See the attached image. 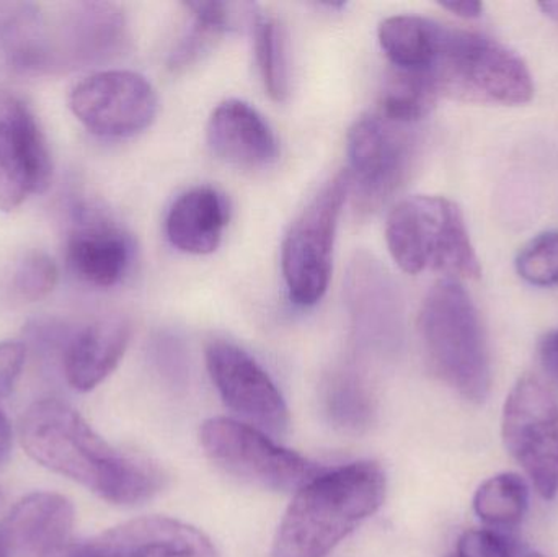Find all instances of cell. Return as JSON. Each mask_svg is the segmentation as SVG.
<instances>
[{
  "label": "cell",
  "instance_id": "484cf974",
  "mask_svg": "<svg viewBox=\"0 0 558 557\" xmlns=\"http://www.w3.org/2000/svg\"><path fill=\"white\" fill-rule=\"evenodd\" d=\"M325 408L330 421L344 431L360 432L373 422V399L353 373L331 378L325 391Z\"/></svg>",
  "mask_w": 558,
  "mask_h": 557
},
{
  "label": "cell",
  "instance_id": "4316f807",
  "mask_svg": "<svg viewBox=\"0 0 558 557\" xmlns=\"http://www.w3.org/2000/svg\"><path fill=\"white\" fill-rule=\"evenodd\" d=\"M518 275L533 287L558 284V231H546L531 239L518 252Z\"/></svg>",
  "mask_w": 558,
  "mask_h": 557
},
{
  "label": "cell",
  "instance_id": "8fae6325",
  "mask_svg": "<svg viewBox=\"0 0 558 557\" xmlns=\"http://www.w3.org/2000/svg\"><path fill=\"white\" fill-rule=\"evenodd\" d=\"M74 117L101 137L136 136L157 117L156 90L133 71H101L78 82L69 95Z\"/></svg>",
  "mask_w": 558,
  "mask_h": 557
},
{
  "label": "cell",
  "instance_id": "f1b7e54d",
  "mask_svg": "<svg viewBox=\"0 0 558 557\" xmlns=\"http://www.w3.org/2000/svg\"><path fill=\"white\" fill-rule=\"evenodd\" d=\"M456 553L462 557H513L508 543L490 530H468Z\"/></svg>",
  "mask_w": 558,
  "mask_h": 557
},
{
  "label": "cell",
  "instance_id": "ffe728a7",
  "mask_svg": "<svg viewBox=\"0 0 558 557\" xmlns=\"http://www.w3.org/2000/svg\"><path fill=\"white\" fill-rule=\"evenodd\" d=\"M348 301L361 336H393L400 327V298L389 274L369 257H357L348 278Z\"/></svg>",
  "mask_w": 558,
  "mask_h": 557
},
{
  "label": "cell",
  "instance_id": "30bf717a",
  "mask_svg": "<svg viewBox=\"0 0 558 557\" xmlns=\"http://www.w3.org/2000/svg\"><path fill=\"white\" fill-rule=\"evenodd\" d=\"M501 437L543 499L558 494V405L534 378L518 379L505 401Z\"/></svg>",
  "mask_w": 558,
  "mask_h": 557
},
{
  "label": "cell",
  "instance_id": "7a4b0ae2",
  "mask_svg": "<svg viewBox=\"0 0 558 557\" xmlns=\"http://www.w3.org/2000/svg\"><path fill=\"white\" fill-rule=\"evenodd\" d=\"M386 499V474L373 461L327 468L295 493L271 557H328Z\"/></svg>",
  "mask_w": 558,
  "mask_h": 557
},
{
  "label": "cell",
  "instance_id": "d4e9b609",
  "mask_svg": "<svg viewBox=\"0 0 558 557\" xmlns=\"http://www.w3.org/2000/svg\"><path fill=\"white\" fill-rule=\"evenodd\" d=\"M530 507V486L517 473H500L481 484L474 496V512L482 522L498 529L523 522Z\"/></svg>",
  "mask_w": 558,
  "mask_h": 557
},
{
  "label": "cell",
  "instance_id": "83f0119b",
  "mask_svg": "<svg viewBox=\"0 0 558 557\" xmlns=\"http://www.w3.org/2000/svg\"><path fill=\"white\" fill-rule=\"evenodd\" d=\"M59 270L46 252H29L20 262L13 278L16 293L26 301H39L48 296L58 284Z\"/></svg>",
  "mask_w": 558,
  "mask_h": 557
},
{
  "label": "cell",
  "instance_id": "cb8c5ba5",
  "mask_svg": "<svg viewBox=\"0 0 558 557\" xmlns=\"http://www.w3.org/2000/svg\"><path fill=\"white\" fill-rule=\"evenodd\" d=\"M255 61L271 100L284 101L289 94V65L284 28L277 16L254 5L251 15Z\"/></svg>",
  "mask_w": 558,
  "mask_h": 557
},
{
  "label": "cell",
  "instance_id": "ac0fdd59",
  "mask_svg": "<svg viewBox=\"0 0 558 557\" xmlns=\"http://www.w3.org/2000/svg\"><path fill=\"white\" fill-rule=\"evenodd\" d=\"M74 506L61 494L35 493L20 500L2 525L10 552L43 557L69 543Z\"/></svg>",
  "mask_w": 558,
  "mask_h": 557
},
{
  "label": "cell",
  "instance_id": "8992f818",
  "mask_svg": "<svg viewBox=\"0 0 558 557\" xmlns=\"http://www.w3.org/2000/svg\"><path fill=\"white\" fill-rule=\"evenodd\" d=\"M386 241L393 261L407 274L441 271L452 280L481 277L464 215L445 196H410L393 206Z\"/></svg>",
  "mask_w": 558,
  "mask_h": 557
},
{
  "label": "cell",
  "instance_id": "e575fe53",
  "mask_svg": "<svg viewBox=\"0 0 558 557\" xmlns=\"http://www.w3.org/2000/svg\"><path fill=\"white\" fill-rule=\"evenodd\" d=\"M12 556V552H10L9 542H7L5 533H3L2 526H0V557H10Z\"/></svg>",
  "mask_w": 558,
  "mask_h": 557
},
{
  "label": "cell",
  "instance_id": "277c9868",
  "mask_svg": "<svg viewBox=\"0 0 558 557\" xmlns=\"http://www.w3.org/2000/svg\"><path fill=\"white\" fill-rule=\"evenodd\" d=\"M126 39V16L114 3H71L51 16L33 5L22 33L19 69L38 74L100 64L120 55Z\"/></svg>",
  "mask_w": 558,
  "mask_h": 557
},
{
  "label": "cell",
  "instance_id": "ba28073f",
  "mask_svg": "<svg viewBox=\"0 0 558 557\" xmlns=\"http://www.w3.org/2000/svg\"><path fill=\"white\" fill-rule=\"evenodd\" d=\"M199 441L206 457L225 473L275 493H298L327 470L238 419H209L202 425Z\"/></svg>",
  "mask_w": 558,
  "mask_h": 557
},
{
  "label": "cell",
  "instance_id": "9c48e42d",
  "mask_svg": "<svg viewBox=\"0 0 558 557\" xmlns=\"http://www.w3.org/2000/svg\"><path fill=\"white\" fill-rule=\"evenodd\" d=\"M410 126L376 111L350 128L347 172L361 211H376L409 180L416 160V136Z\"/></svg>",
  "mask_w": 558,
  "mask_h": 557
},
{
  "label": "cell",
  "instance_id": "9a60e30c",
  "mask_svg": "<svg viewBox=\"0 0 558 557\" xmlns=\"http://www.w3.org/2000/svg\"><path fill=\"white\" fill-rule=\"evenodd\" d=\"M104 557H221L205 533L167 517H144L92 540Z\"/></svg>",
  "mask_w": 558,
  "mask_h": 557
},
{
  "label": "cell",
  "instance_id": "44dd1931",
  "mask_svg": "<svg viewBox=\"0 0 558 557\" xmlns=\"http://www.w3.org/2000/svg\"><path fill=\"white\" fill-rule=\"evenodd\" d=\"M442 26L425 16L393 15L380 23L377 38L392 68L429 75L441 43Z\"/></svg>",
  "mask_w": 558,
  "mask_h": 557
},
{
  "label": "cell",
  "instance_id": "5bb4252c",
  "mask_svg": "<svg viewBox=\"0 0 558 557\" xmlns=\"http://www.w3.org/2000/svg\"><path fill=\"white\" fill-rule=\"evenodd\" d=\"M130 235L92 206L75 209L68 238V262L72 274L95 288H111L126 277L133 262Z\"/></svg>",
  "mask_w": 558,
  "mask_h": 557
},
{
  "label": "cell",
  "instance_id": "2e32d148",
  "mask_svg": "<svg viewBox=\"0 0 558 557\" xmlns=\"http://www.w3.org/2000/svg\"><path fill=\"white\" fill-rule=\"evenodd\" d=\"M208 146L215 156L242 169H262L278 159V141L264 117L242 100H226L211 113Z\"/></svg>",
  "mask_w": 558,
  "mask_h": 557
},
{
  "label": "cell",
  "instance_id": "1f68e13d",
  "mask_svg": "<svg viewBox=\"0 0 558 557\" xmlns=\"http://www.w3.org/2000/svg\"><path fill=\"white\" fill-rule=\"evenodd\" d=\"M439 5L461 19H478L484 13V3L475 0H464V2H441Z\"/></svg>",
  "mask_w": 558,
  "mask_h": 557
},
{
  "label": "cell",
  "instance_id": "4fadbf2b",
  "mask_svg": "<svg viewBox=\"0 0 558 557\" xmlns=\"http://www.w3.org/2000/svg\"><path fill=\"white\" fill-rule=\"evenodd\" d=\"M51 154L25 101L0 90V211L10 213L49 186Z\"/></svg>",
  "mask_w": 558,
  "mask_h": 557
},
{
  "label": "cell",
  "instance_id": "d590c367",
  "mask_svg": "<svg viewBox=\"0 0 558 557\" xmlns=\"http://www.w3.org/2000/svg\"><path fill=\"white\" fill-rule=\"evenodd\" d=\"M527 557H546V556L541 555V553H533V555H530Z\"/></svg>",
  "mask_w": 558,
  "mask_h": 557
},
{
  "label": "cell",
  "instance_id": "3957f363",
  "mask_svg": "<svg viewBox=\"0 0 558 557\" xmlns=\"http://www.w3.org/2000/svg\"><path fill=\"white\" fill-rule=\"evenodd\" d=\"M420 337L433 372L469 402L487 401L490 350L481 313L458 280L436 283L423 301Z\"/></svg>",
  "mask_w": 558,
  "mask_h": 557
},
{
  "label": "cell",
  "instance_id": "603a6c76",
  "mask_svg": "<svg viewBox=\"0 0 558 557\" xmlns=\"http://www.w3.org/2000/svg\"><path fill=\"white\" fill-rule=\"evenodd\" d=\"M435 82L425 72L392 68L380 92L379 113L402 124L428 117L438 101Z\"/></svg>",
  "mask_w": 558,
  "mask_h": 557
},
{
  "label": "cell",
  "instance_id": "7402d4cb",
  "mask_svg": "<svg viewBox=\"0 0 558 557\" xmlns=\"http://www.w3.org/2000/svg\"><path fill=\"white\" fill-rule=\"evenodd\" d=\"M193 16L192 26L180 39L169 58L172 72H183L208 55L225 33L238 23V3L189 2L185 3Z\"/></svg>",
  "mask_w": 558,
  "mask_h": 557
},
{
  "label": "cell",
  "instance_id": "7c38bea8",
  "mask_svg": "<svg viewBox=\"0 0 558 557\" xmlns=\"http://www.w3.org/2000/svg\"><path fill=\"white\" fill-rule=\"evenodd\" d=\"M206 366L225 404L242 424L279 438L289 428L284 398L260 363L235 343L213 340L206 349Z\"/></svg>",
  "mask_w": 558,
  "mask_h": 557
},
{
  "label": "cell",
  "instance_id": "52a82bcc",
  "mask_svg": "<svg viewBox=\"0 0 558 557\" xmlns=\"http://www.w3.org/2000/svg\"><path fill=\"white\" fill-rule=\"evenodd\" d=\"M348 193L350 177L341 170L302 209L282 241V277L289 298L298 306H314L327 291L338 219Z\"/></svg>",
  "mask_w": 558,
  "mask_h": 557
},
{
  "label": "cell",
  "instance_id": "d6a6232c",
  "mask_svg": "<svg viewBox=\"0 0 558 557\" xmlns=\"http://www.w3.org/2000/svg\"><path fill=\"white\" fill-rule=\"evenodd\" d=\"M10 451H12V427L0 409V464L10 457Z\"/></svg>",
  "mask_w": 558,
  "mask_h": 557
},
{
  "label": "cell",
  "instance_id": "d6986e66",
  "mask_svg": "<svg viewBox=\"0 0 558 557\" xmlns=\"http://www.w3.org/2000/svg\"><path fill=\"white\" fill-rule=\"evenodd\" d=\"M229 225V205L215 186H195L170 206L166 219L167 239L185 254L208 255L221 244Z\"/></svg>",
  "mask_w": 558,
  "mask_h": 557
},
{
  "label": "cell",
  "instance_id": "6da1fadb",
  "mask_svg": "<svg viewBox=\"0 0 558 557\" xmlns=\"http://www.w3.org/2000/svg\"><path fill=\"white\" fill-rule=\"evenodd\" d=\"M20 441L36 463L117 506L146 502L166 484V474L156 463L111 447L58 399L35 402L25 412Z\"/></svg>",
  "mask_w": 558,
  "mask_h": 557
},
{
  "label": "cell",
  "instance_id": "836d02e7",
  "mask_svg": "<svg viewBox=\"0 0 558 557\" xmlns=\"http://www.w3.org/2000/svg\"><path fill=\"white\" fill-rule=\"evenodd\" d=\"M539 9L543 10L544 15L558 22V0H554V2H541Z\"/></svg>",
  "mask_w": 558,
  "mask_h": 557
},
{
  "label": "cell",
  "instance_id": "4dcf8cb0",
  "mask_svg": "<svg viewBox=\"0 0 558 557\" xmlns=\"http://www.w3.org/2000/svg\"><path fill=\"white\" fill-rule=\"evenodd\" d=\"M537 353L547 375L558 382V329L550 330L541 339Z\"/></svg>",
  "mask_w": 558,
  "mask_h": 557
},
{
  "label": "cell",
  "instance_id": "5b68a950",
  "mask_svg": "<svg viewBox=\"0 0 558 557\" xmlns=\"http://www.w3.org/2000/svg\"><path fill=\"white\" fill-rule=\"evenodd\" d=\"M429 77L439 97L468 104L517 107L534 97L533 75L523 58L490 36L452 26H442Z\"/></svg>",
  "mask_w": 558,
  "mask_h": 557
},
{
  "label": "cell",
  "instance_id": "8d00e7d4",
  "mask_svg": "<svg viewBox=\"0 0 558 557\" xmlns=\"http://www.w3.org/2000/svg\"><path fill=\"white\" fill-rule=\"evenodd\" d=\"M448 557H462V556L458 555V553H452V555H449Z\"/></svg>",
  "mask_w": 558,
  "mask_h": 557
},
{
  "label": "cell",
  "instance_id": "e0dca14e",
  "mask_svg": "<svg viewBox=\"0 0 558 557\" xmlns=\"http://www.w3.org/2000/svg\"><path fill=\"white\" fill-rule=\"evenodd\" d=\"M131 339V327L121 317L95 320L69 337L62 352L65 379L75 391L97 388L120 365Z\"/></svg>",
  "mask_w": 558,
  "mask_h": 557
},
{
  "label": "cell",
  "instance_id": "f546056e",
  "mask_svg": "<svg viewBox=\"0 0 558 557\" xmlns=\"http://www.w3.org/2000/svg\"><path fill=\"white\" fill-rule=\"evenodd\" d=\"M26 349L20 342H0V398L12 392L23 365H25Z\"/></svg>",
  "mask_w": 558,
  "mask_h": 557
}]
</instances>
